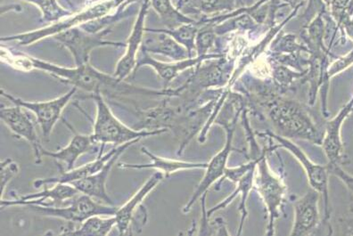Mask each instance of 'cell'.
I'll return each mask as SVG.
<instances>
[{
  "label": "cell",
  "mask_w": 353,
  "mask_h": 236,
  "mask_svg": "<svg viewBox=\"0 0 353 236\" xmlns=\"http://www.w3.org/2000/svg\"><path fill=\"white\" fill-rule=\"evenodd\" d=\"M117 217L114 216H102L96 215L85 220L79 228H69L62 235H100L105 236L110 234L112 228L117 226Z\"/></svg>",
  "instance_id": "d4e9b609"
},
{
  "label": "cell",
  "mask_w": 353,
  "mask_h": 236,
  "mask_svg": "<svg viewBox=\"0 0 353 236\" xmlns=\"http://www.w3.org/2000/svg\"><path fill=\"white\" fill-rule=\"evenodd\" d=\"M255 171H256V167L252 169L251 171H249L248 173L240 178V180L236 183V189L235 190V192L231 193L226 200H224V201L221 202V204L216 205L215 207L211 208V210H209L208 213H207V216H208V217H211L212 214L216 213V211L226 208L227 206L236 197L237 195H240V196H241V202H240L239 211L240 213H241V220H240L239 233H237V235H241L243 224H245L246 217H248L246 201H248L249 193L251 192V190L254 189V186Z\"/></svg>",
  "instance_id": "603a6c76"
},
{
  "label": "cell",
  "mask_w": 353,
  "mask_h": 236,
  "mask_svg": "<svg viewBox=\"0 0 353 236\" xmlns=\"http://www.w3.org/2000/svg\"><path fill=\"white\" fill-rule=\"evenodd\" d=\"M0 168H1V171H0V189H1L2 200L8 184L10 183L15 175L19 173V167L13 160L8 158L6 159L4 162H1Z\"/></svg>",
  "instance_id": "f546056e"
},
{
  "label": "cell",
  "mask_w": 353,
  "mask_h": 236,
  "mask_svg": "<svg viewBox=\"0 0 353 236\" xmlns=\"http://www.w3.org/2000/svg\"><path fill=\"white\" fill-rule=\"evenodd\" d=\"M140 151L150 159V163L148 164H130V163L121 162L119 163L118 167L124 169H157L165 178L170 177L175 172L188 171V169H205L207 167V162H183V160L163 158V157L158 156L150 152L145 147H142Z\"/></svg>",
  "instance_id": "7402d4cb"
},
{
  "label": "cell",
  "mask_w": 353,
  "mask_h": 236,
  "mask_svg": "<svg viewBox=\"0 0 353 236\" xmlns=\"http://www.w3.org/2000/svg\"><path fill=\"white\" fill-rule=\"evenodd\" d=\"M353 111V98L341 109L333 119L325 122V133L322 138V147L330 164H340L345 159L343 144L341 138V129L347 117Z\"/></svg>",
  "instance_id": "2e32d148"
},
{
  "label": "cell",
  "mask_w": 353,
  "mask_h": 236,
  "mask_svg": "<svg viewBox=\"0 0 353 236\" xmlns=\"http://www.w3.org/2000/svg\"><path fill=\"white\" fill-rule=\"evenodd\" d=\"M36 6L42 14L45 22L54 23L72 16L74 12L63 8L57 0H20Z\"/></svg>",
  "instance_id": "83f0119b"
},
{
  "label": "cell",
  "mask_w": 353,
  "mask_h": 236,
  "mask_svg": "<svg viewBox=\"0 0 353 236\" xmlns=\"http://www.w3.org/2000/svg\"><path fill=\"white\" fill-rule=\"evenodd\" d=\"M269 115L283 137L308 139L321 144L323 135L299 103L278 98L270 105Z\"/></svg>",
  "instance_id": "277c9868"
},
{
  "label": "cell",
  "mask_w": 353,
  "mask_h": 236,
  "mask_svg": "<svg viewBox=\"0 0 353 236\" xmlns=\"http://www.w3.org/2000/svg\"><path fill=\"white\" fill-rule=\"evenodd\" d=\"M112 30L108 28L93 33L77 26L54 36L53 39L71 53L75 66H80L90 63V54L97 48L126 47V43L123 42L106 41L105 38L110 34Z\"/></svg>",
  "instance_id": "5b68a950"
},
{
  "label": "cell",
  "mask_w": 353,
  "mask_h": 236,
  "mask_svg": "<svg viewBox=\"0 0 353 236\" xmlns=\"http://www.w3.org/2000/svg\"><path fill=\"white\" fill-rule=\"evenodd\" d=\"M239 114L240 111H236V114H234L232 119H231V122L225 124L226 142H225L224 147H222L220 152L212 157L209 162H207L205 173L203 175L202 180L200 181L199 186L194 190L193 195L191 196L190 201L188 202V204L185 205L183 210H182V213L184 214L190 213L194 204L203 195H206L212 184H214L220 178H223L225 171L227 169L228 157H230L231 151H232V141L234 135H235Z\"/></svg>",
  "instance_id": "9c48e42d"
},
{
  "label": "cell",
  "mask_w": 353,
  "mask_h": 236,
  "mask_svg": "<svg viewBox=\"0 0 353 236\" xmlns=\"http://www.w3.org/2000/svg\"><path fill=\"white\" fill-rule=\"evenodd\" d=\"M341 27H343V28L345 30L347 35H348L350 39L353 41V16L346 18Z\"/></svg>",
  "instance_id": "836d02e7"
},
{
  "label": "cell",
  "mask_w": 353,
  "mask_h": 236,
  "mask_svg": "<svg viewBox=\"0 0 353 236\" xmlns=\"http://www.w3.org/2000/svg\"><path fill=\"white\" fill-rule=\"evenodd\" d=\"M188 0H181V1L179 2L178 8L181 7V5H183L184 3L187 2Z\"/></svg>",
  "instance_id": "e575fe53"
},
{
  "label": "cell",
  "mask_w": 353,
  "mask_h": 236,
  "mask_svg": "<svg viewBox=\"0 0 353 236\" xmlns=\"http://www.w3.org/2000/svg\"><path fill=\"white\" fill-rule=\"evenodd\" d=\"M103 148H105V145H101L99 155L93 162H88L87 164L81 166V167L72 169L71 171H65L61 168V174L59 177L41 178V180H35L33 182V186H34L35 189H39L41 186H48V184L57 183L72 184L75 182V181L84 180V178L97 173L108 163V160L114 155V153L118 150L117 147L111 150L110 152L103 154Z\"/></svg>",
  "instance_id": "ffe728a7"
},
{
  "label": "cell",
  "mask_w": 353,
  "mask_h": 236,
  "mask_svg": "<svg viewBox=\"0 0 353 236\" xmlns=\"http://www.w3.org/2000/svg\"><path fill=\"white\" fill-rule=\"evenodd\" d=\"M67 124V122H65ZM67 126L71 129L74 133V137L72 138L70 143L62 149L52 152V151L46 150L42 148V157L47 156L48 158L57 160V162L65 163L67 166L66 171H71L74 169V165L77 160L83 154L90 152L93 149L94 143L91 135H82L76 132L71 125L67 124Z\"/></svg>",
  "instance_id": "44dd1931"
},
{
  "label": "cell",
  "mask_w": 353,
  "mask_h": 236,
  "mask_svg": "<svg viewBox=\"0 0 353 236\" xmlns=\"http://www.w3.org/2000/svg\"><path fill=\"white\" fill-rule=\"evenodd\" d=\"M327 165L328 168H330V175H334V177L339 178L345 184L347 189L353 193V175L343 171L340 164H330V163H328Z\"/></svg>",
  "instance_id": "1f68e13d"
},
{
  "label": "cell",
  "mask_w": 353,
  "mask_h": 236,
  "mask_svg": "<svg viewBox=\"0 0 353 236\" xmlns=\"http://www.w3.org/2000/svg\"><path fill=\"white\" fill-rule=\"evenodd\" d=\"M77 90L76 87H72L65 95L43 102L26 101V100L15 98V96L3 89L0 90V93H1L3 98L8 99L14 105H20L23 109L32 111L37 119L39 126H41L42 135H43L46 140H48L54 126L62 117L63 111L65 110L66 105L71 102Z\"/></svg>",
  "instance_id": "ba28073f"
},
{
  "label": "cell",
  "mask_w": 353,
  "mask_h": 236,
  "mask_svg": "<svg viewBox=\"0 0 353 236\" xmlns=\"http://www.w3.org/2000/svg\"><path fill=\"white\" fill-rule=\"evenodd\" d=\"M0 119L15 136L28 142L34 152L35 162L39 164L43 147L36 132L34 124L23 111V108L17 105H14L13 107H1Z\"/></svg>",
  "instance_id": "4fadbf2b"
},
{
  "label": "cell",
  "mask_w": 353,
  "mask_h": 236,
  "mask_svg": "<svg viewBox=\"0 0 353 236\" xmlns=\"http://www.w3.org/2000/svg\"><path fill=\"white\" fill-rule=\"evenodd\" d=\"M199 29V23L196 21L194 23L182 24L176 28L157 30L166 33V34L174 39L179 44H181L188 50L190 57H194L193 53L196 52V39Z\"/></svg>",
  "instance_id": "4316f807"
},
{
  "label": "cell",
  "mask_w": 353,
  "mask_h": 236,
  "mask_svg": "<svg viewBox=\"0 0 353 236\" xmlns=\"http://www.w3.org/2000/svg\"><path fill=\"white\" fill-rule=\"evenodd\" d=\"M81 195L77 189L71 184H54L51 189H46L41 192L30 193V195L21 196L14 200H1V208L10 207V206H28L46 205V201L54 202H63L72 200Z\"/></svg>",
  "instance_id": "e0dca14e"
},
{
  "label": "cell",
  "mask_w": 353,
  "mask_h": 236,
  "mask_svg": "<svg viewBox=\"0 0 353 236\" xmlns=\"http://www.w3.org/2000/svg\"><path fill=\"white\" fill-rule=\"evenodd\" d=\"M150 0H144L140 7L139 13L137 14V19L130 32V37L128 38L126 43L125 53L119 60L114 75L120 80L125 81V78L130 75L134 74L137 65V57L141 48L143 41H144L145 34V19H147L149 8H150Z\"/></svg>",
  "instance_id": "7c38bea8"
},
{
  "label": "cell",
  "mask_w": 353,
  "mask_h": 236,
  "mask_svg": "<svg viewBox=\"0 0 353 236\" xmlns=\"http://www.w3.org/2000/svg\"><path fill=\"white\" fill-rule=\"evenodd\" d=\"M254 186L266 206L268 217L267 235L275 234V221L279 216L280 208L284 204L285 186L281 180L270 171L265 154L260 157L255 171Z\"/></svg>",
  "instance_id": "8992f818"
},
{
  "label": "cell",
  "mask_w": 353,
  "mask_h": 236,
  "mask_svg": "<svg viewBox=\"0 0 353 236\" xmlns=\"http://www.w3.org/2000/svg\"><path fill=\"white\" fill-rule=\"evenodd\" d=\"M235 6V0H188L178 8L187 16L203 14L207 17L217 16L221 12L232 10Z\"/></svg>",
  "instance_id": "cb8c5ba5"
},
{
  "label": "cell",
  "mask_w": 353,
  "mask_h": 236,
  "mask_svg": "<svg viewBox=\"0 0 353 236\" xmlns=\"http://www.w3.org/2000/svg\"><path fill=\"white\" fill-rule=\"evenodd\" d=\"M140 50L150 54H161L173 61L190 58L188 50L166 33L157 29L145 28L144 41Z\"/></svg>",
  "instance_id": "d6986e66"
},
{
  "label": "cell",
  "mask_w": 353,
  "mask_h": 236,
  "mask_svg": "<svg viewBox=\"0 0 353 236\" xmlns=\"http://www.w3.org/2000/svg\"><path fill=\"white\" fill-rule=\"evenodd\" d=\"M325 7L330 9L332 17L339 28L346 18L353 16V0H323Z\"/></svg>",
  "instance_id": "f1b7e54d"
},
{
  "label": "cell",
  "mask_w": 353,
  "mask_h": 236,
  "mask_svg": "<svg viewBox=\"0 0 353 236\" xmlns=\"http://www.w3.org/2000/svg\"><path fill=\"white\" fill-rule=\"evenodd\" d=\"M321 193L310 190L295 202L294 225L291 235H308L319 225V201Z\"/></svg>",
  "instance_id": "9a60e30c"
},
{
  "label": "cell",
  "mask_w": 353,
  "mask_h": 236,
  "mask_svg": "<svg viewBox=\"0 0 353 236\" xmlns=\"http://www.w3.org/2000/svg\"><path fill=\"white\" fill-rule=\"evenodd\" d=\"M164 175L158 171L148 178L138 192L132 196L121 207L117 208V213L114 216L117 217V228H118L120 235H123L127 234L128 230L130 229V226L134 222V216L138 208L141 206L144 200L148 197L149 193L153 191L155 187L158 186L163 180Z\"/></svg>",
  "instance_id": "ac0fdd59"
},
{
  "label": "cell",
  "mask_w": 353,
  "mask_h": 236,
  "mask_svg": "<svg viewBox=\"0 0 353 236\" xmlns=\"http://www.w3.org/2000/svg\"><path fill=\"white\" fill-rule=\"evenodd\" d=\"M90 98L95 102L97 107L96 120L91 134L95 144H112L120 147L130 142L154 137L168 131L166 129L148 130L130 128L112 114L101 93L91 94Z\"/></svg>",
  "instance_id": "3957f363"
},
{
  "label": "cell",
  "mask_w": 353,
  "mask_h": 236,
  "mask_svg": "<svg viewBox=\"0 0 353 236\" xmlns=\"http://www.w3.org/2000/svg\"><path fill=\"white\" fill-rule=\"evenodd\" d=\"M268 137H270L276 142H278L279 147L288 150L289 153L299 160L302 164L304 171L308 177L309 183L313 190L321 193L324 200L325 206V219H330V192H328V178H330V172L328 165H319L313 162L312 160L307 156L299 147L291 141L288 138L283 137L281 135L274 134L272 132H267Z\"/></svg>",
  "instance_id": "30bf717a"
},
{
  "label": "cell",
  "mask_w": 353,
  "mask_h": 236,
  "mask_svg": "<svg viewBox=\"0 0 353 236\" xmlns=\"http://www.w3.org/2000/svg\"><path fill=\"white\" fill-rule=\"evenodd\" d=\"M150 3L166 29L176 28L182 24L196 22L193 18L175 8L172 0H150Z\"/></svg>",
  "instance_id": "484cf974"
},
{
  "label": "cell",
  "mask_w": 353,
  "mask_h": 236,
  "mask_svg": "<svg viewBox=\"0 0 353 236\" xmlns=\"http://www.w3.org/2000/svg\"><path fill=\"white\" fill-rule=\"evenodd\" d=\"M222 57L223 56L220 54H208L203 56L190 57V58L181 60V61L165 63L158 61L150 54L140 50L138 57H137V65L134 74H137L139 69L144 67V66H148V67L153 69L161 80L163 81L164 89H168L169 85L181 72L187 71L188 69L196 67L200 63L207 61V60L222 58Z\"/></svg>",
  "instance_id": "8fae6325"
},
{
  "label": "cell",
  "mask_w": 353,
  "mask_h": 236,
  "mask_svg": "<svg viewBox=\"0 0 353 236\" xmlns=\"http://www.w3.org/2000/svg\"><path fill=\"white\" fill-rule=\"evenodd\" d=\"M353 65V50L345 56L340 57L336 62L328 66L327 74H325V83L328 84L330 78L339 72L345 71V69Z\"/></svg>",
  "instance_id": "4dcf8cb0"
},
{
  "label": "cell",
  "mask_w": 353,
  "mask_h": 236,
  "mask_svg": "<svg viewBox=\"0 0 353 236\" xmlns=\"http://www.w3.org/2000/svg\"><path fill=\"white\" fill-rule=\"evenodd\" d=\"M303 75V74H294V72L288 71L285 67L276 68L275 71H274V77H275L276 81H278L279 84L285 85V86L290 83L295 77H302Z\"/></svg>",
  "instance_id": "d6a6232c"
},
{
  "label": "cell",
  "mask_w": 353,
  "mask_h": 236,
  "mask_svg": "<svg viewBox=\"0 0 353 236\" xmlns=\"http://www.w3.org/2000/svg\"><path fill=\"white\" fill-rule=\"evenodd\" d=\"M30 210L41 216L54 217L69 223H83L85 220L96 215L114 216L117 208L115 206L101 204L94 201L90 196L81 193L72 199L67 207H51L44 205H28Z\"/></svg>",
  "instance_id": "52a82bcc"
},
{
  "label": "cell",
  "mask_w": 353,
  "mask_h": 236,
  "mask_svg": "<svg viewBox=\"0 0 353 236\" xmlns=\"http://www.w3.org/2000/svg\"><path fill=\"white\" fill-rule=\"evenodd\" d=\"M1 61L7 63L17 71L29 72L32 69L47 72L63 83L72 85L77 89L91 94L101 93L111 98L121 96H141L148 98H175L176 89L162 90L147 89L135 86L120 80L114 74L109 75L94 67L90 63L75 66L74 68L63 67L44 60L35 58L22 53H14L10 50L1 47Z\"/></svg>",
  "instance_id": "6da1fadb"
},
{
  "label": "cell",
  "mask_w": 353,
  "mask_h": 236,
  "mask_svg": "<svg viewBox=\"0 0 353 236\" xmlns=\"http://www.w3.org/2000/svg\"><path fill=\"white\" fill-rule=\"evenodd\" d=\"M135 0H90L81 10L74 12L72 16L50 24L43 28L27 32L19 33L7 37H2L0 41L15 42L18 46L28 47L37 43L42 39L53 38L59 33L81 26L83 24L94 22L101 18L118 13L119 11L129 7Z\"/></svg>",
  "instance_id": "7a4b0ae2"
},
{
  "label": "cell",
  "mask_w": 353,
  "mask_h": 236,
  "mask_svg": "<svg viewBox=\"0 0 353 236\" xmlns=\"http://www.w3.org/2000/svg\"><path fill=\"white\" fill-rule=\"evenodd\" d=\"M139 141L136 140L120 145V147H118L117 152L114 153V155L108 160V163L97 173L84 178V180L75 181L71 184L83 195L99 200L103 204L114 206V201L108 195V191H106V182H108L109 175H110L112 167L120 158L121 154L125 152L128 148L139 143Z\"/></svg>",
  "instance_id": "5bb4252c"
}]
</instances>
